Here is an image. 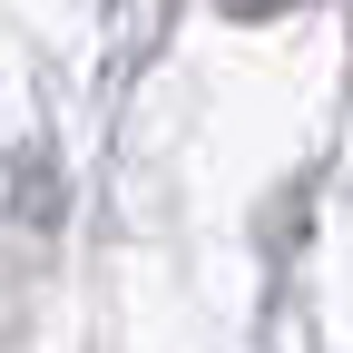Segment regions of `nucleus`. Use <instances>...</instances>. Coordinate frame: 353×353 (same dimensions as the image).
<instances>
[{"label": "nucleus", "instance_id": "obj_1", "mask_svg": "<svg viewBox=\"0 0 353 353\" xmlns=\"http://www.w3.org/2000/svg\"><path fill=\"white\" fill-rule=\"evenodd\" d=\"M226 10H285V0H226Z\"/></svg>", "mask_w": 353, "mask_h": 353}]
</instances>
